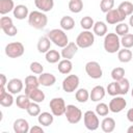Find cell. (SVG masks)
I'll use <instances>...</instances> for the list:
<instances>
[{
    "label": "cell",
    "mask_w": 133,
    "mask_h": 133,
    "mask_svg": "<svg viewBox=\"0 0 133 133\" xmlns=\"http://www.w3.org/2000/svg\"><path fill=\"white\" fill-rule=\"evenodd\" d=\"M28 23L35 29H44L48 23V18L43 11L33 10L28 16Z\"/></svg>",
    "instance_id": "cell-1"
},
{
    "label": "cell",
    "mask_w": 133,
    "mask_h": 133,
    "mask_svg": "<svg viewBox=\"0 0 133 133\" xmlns=\"http://www.w3.org/2000/svg\"><path fill=\"white\" fill-rule=\"evenodd\" d=\"M47 36L50 38V41L56 45L57 47L63 48L69 44V38L66 33L63 31V29H52L48 32Z\"/></svg>",
    "instance_id": "cell-2"
},
{
    "label": "cell",
    "mask_w": 133,
    "mask_h": 133,
    "mask_svg": "<svg viewBox=\"0 0 133 133\" xmlns=\"http://www.w3.org/2000/svg\"><path fill=\"white\" fill-rule=\"evenodd\" d=\"M121 47V39L116 33H107L104 38V49L108 53L118 52Z\"/></svg>",
    "instance_id": "cell-3"
},
{
    "label": "cell",
    "mask_w": 133,
    "mask_h": 133,
    "mask_svg": "<svg viewBox=\"0 0 133 133\" xmlns=\"http://www.w3.org/2000/svg\"><path fill=\"white\" fill-rule=\"evenodd\" d=\"M24 51H25L24 45L20 42L9 43L5 47V54L9 58H18L24 54Z\"/></svg>",
    "instance_id": "cell-4"
},
{
    "label": "cell",
    "mask_w": 133,
    "mask_h": 133,
    "mask_svg": "<svg viewBox=\"0 0 133 133\" xmlns=\"http://www.w3.org/2000/svg\"><path fill=\"white\" fill-rule=\"evenodd\" d=\"M94 42H95L94 33H91L89 30H84L79 33L75 43L77 44V46L79 48L85 49V48H89L90 46H92Z\"/></svg>",
    "instance_id": "cell-5"
},
{
    "label": "cell",
    "mask_w": 133,
    "mask_h": 133,
    "mask_svg": "<svg viewBox=\"0 0 133 133\" xmlns=\"http://www.w3.org/2000/svg\"><path fill=\"white\" fill-rule=\"evenodd\" d=\"M64 115L70 124H78L82 118V111L75 105H66Z\"/></svg>",
    "instance_id": "cell-6"
},
{
    "label": "cell",
    "mask_w": 133,
    "mask_h": 133,
    "mask_svg": "<svg viewBox=\"0 0 133 133\" xmlns=\"http://www.w3.org/2000/svg\"><path fill=\"white\" fill-rule=\"evenodd\" d=\"M83 121H84V126L87 130L89 131H96L99 126L100 122L98 118V114L91 110H87L84 115H83Z\"/></svg>",
    "instance_id": "cell-7"
},
{
    "label": "cell",
    "mask_w": 133,
    "mask_h": 133,
    "mask_svg": "<svg viewBox=\"0 0 133 133\" xmlns=\"http://www.w3.org/2000/svg\"><path fill=\"white\" fill-rule=\"evenodd\" d=\"M51 112L54 116H60L65 112V103L62 98H53L49 103Z\"/></svg>",
    "instance_id": "cell-8"
},
{
    "label": "cell",
    "mask_w": 133,
    "mask_h": 133,
    "mask_svg": "<svg viewBox=\"0 0 133 133\" xmlns=\"http://www.w3.org/2000/svg\"><path fill=\"white\" fill-rule=\"evenodd\" d=\"M85 72L92 79H100L103 75L102 68L97 61H88L85 64Z\"/></svg>",
    "instance_id": "cell-9"
},
{
    "label": "cell",
    "mask_w": 133,
    "mask_h": 133,
    "mask_svg": "<svg viewBox=\"0 0 133 133\" xmlns=\"http://www.w3.org/2000/svg\"><path fill=\"white\" fill-rule=\"evenodd\" d=\"M79 86V77L77 75H69L62 81V89L65 92H73Z\"/></svg>",
    "instance_id": "cell-10"
},
{
    "label": "cell",
    "mask_w": 133,
    "mask_h": 133,
    "mask_svg": "<svg viewBox=\"0 0 133 133\" xmlns=\"http://www.w3.org/2000/svg\"><path fill=\"white\" fill-rule=\"evenodd\" d=\"M109 110L113 113H118L121 111H123L126 106H127V102L126 100L123 98V97H118V96H115L113 97L110 102H109Z\"/></svg>",
    "instance_id": "cell-11"
},
{
    "label": "cell",
    "mask_w": 133,
    "mask_h": 133,
    "mask_svg": "<svg viewBox=\"0 0 133 133\" xmlns=\"http://www.w3.org/2000/svg\"><path fill=\"white\" fill-rule=\"evenodd\" d=\"M105 19H106V22L108 24L113 25V24H118V23L123 22L126 19V17H124L119 12V10L117 8H112L111 10H109L108 12H106Z\"/></svg>",
    "instance_id": "cell-12"
},
{
    "label": "cell",
    "mask_w": 133,
    "mask_h": 133,
    "mask_svg": "<svg viewBox=\"0 0 133 133\" xmlns=\"http://www.w3.org/2000/svg\"><path fill=\"white\" fill-rule=\"evenodd\" d=\"M78 46H77V44L76 43H69L65 47H63L62 48V50H61V57L62 58H64V59H72L73 57H74V55L77 53V51H78Z\"/></svg>",
    "instance_id": "cell-13"
},
{
    "label": "cell",
    "mask_w": 133,
    "mask_h": 133,
    "mask_svg": "<svg viewBox=\"0 0 133 133\" xmlns=\"http://www.w3.org/2000/svg\"><path fill=\"white\" fill-rule=\"evenodd\" d=\"M6 89H7V91H9L12 95L19 94L23 89V82H22V80L18 79V78L10 79L7 82V84H6Z\"/></svg>",
    "instance_id": "cell-14"
},
{
    "label": "cell",
    "mask_w": 133,
    "mask_h": 133,
    "mask_svg": "<svg viewBox=\"0 0 133 133\" xmlns=\"http://www.w3.org/2000/svg\"><path fill=\"white\" fill-rule=\"evenodd\" d=\"M15 133H28L30 128L29 124L25 118H17L12 125Z\"/></svg>",
    "instance_id": "cell-15"
},
{
    "label": "cell",
    "mask_w": 133,
    "mask_h": 133,
    "mask_svg": "<svg viewBox=\"0 0 133 133\" xmlns=\"http://www.w3.org/2000/svg\"><path fill=\"white\" fill-rule=\"evenodd\" d=\"M105 94H106L105 88L102 85H97L89 92V99L92 102H99L105 97Z\"/></svg>",
    "instance_id": "cell-16"
},
{
    "label": "cell",
    "mask_w": 133,
    "mask_h": 133,
    "mask_svg": "<svg viewBox=\"0 0 133 133\" xmlns=\"http://www.w3.org/2000/svg\"><path fill=\"white\" fill-rule=\"evenodd\" d=\"M38 85H41L38 82V78H36L34 75L27 76L25 78V94L28 95L31 90L37 88Z\"/></svg>",
    "instance_id": "cell-17"
},
{
    "label": "cell",
    "mask_w": 133,
    "mask_h": 133,
    "mask_svg": "<svg viewBox=\"0 0 133 133\" xmlns=\"http://www.w3.org/2000/svg\"><path fill=\"white\" fill-rule=\"evenodd\" d=\"M38 82L41 85L49 87L56 82V77L51 73H42L38 77Z\"/></svg>",
    "instance_id": "cell-18"
},
{
    "label": "cell",
    "mask_w": 133,
    "mask_h": 133,
    "mask_svg": "<svg viewBox=\"0 0 133 133\" xmlns=\"http://www.w3.org/2000/svg\"><path fill=\"white\" fill-rule=\"evenodd\" d=\"M12 12H14V17L18 20H24L25 18H28V16H29L28 7L26 5H23V4L17 5L14 8Z\"/></svg>",
    "instance_id": "cell-19"
},
{
    "label": "cell",
    "mask_w": 133,
    "mask_h": 133,
    "mask_svg": "<svg viewBox=\"0 0 133 133\" xmlns=\"http://www.w3.org/2000/svg\"><path fill=\"white\" fill-rule=\"evenodd\" d=\"M37 121H38V124L44 126V127H48L50 125H52L53 121H54V117H53V113H50V112H41L37 116Z\"/></svg>",
    "instance_id": "cell-20"
},
{
    "label": "cell",
    "mask_w": 133,
    "mask_h": 133,
    "mask_svg": "<svg viewBox=\"0 0 133 133\" xmlns=\"http://www.w3.org/2000/svg\"><path fill=\"white\" fill-rule=\"evenodd\" d=\"M34 4L41 11L47 12L53 8L54 1L53 0H34Z\"/></svg>",
    "instance_id": "cell-21"
},
{
    "label": "cell",
    "mask_w": 133,
    "mask_h": 133,
    "mask_svg": "<svg viewBox=\"0 0 133 133\" xmlns=\"http://www.w3.org/2000/svg\"><path fill=\"white\" fill-rule=\"evenodd\" d=\"M115 121L112 117H105L101 123V128L105 133H111L115 129Z\"/></svg>",
    "instance_id": "cell-22"
},
{
    "label": "cell",
    "mask_w": 133,
    "mask_h": 133,
    "mask_svg": "<svg viewBox=\"0 0 133 133\" xmlns=\"http://www.w3.org/2000/svg\"><path fill=\"white\" fill-rule=\"evenodd\" d=\"M51 41L48 36H42L37 42V50L39 53H47L50 50Z\"/></svg>",
    "instance_id": "cell-23"
},
{
    "label": "cell",
    "mask_w": 133,
    "mask_h": 133,
    "mask_svg": "<svg viewBox=\"0 0 133 133\" xmlns=\"http://www.w3.org/2000/svg\"><path fill=\"white\" fill-rule=\"evenodd\" d=\"M27 96L29 97V99H30L32 102H36V103H42V102H44V100H45V98H46L44 91L41 90L38 87L35 88V89H33V90H31Z\"/></svg>",
    "instance_id": "cell-24"
},
{
    "label": "cell",
    "mask_w": 133,
    "mask_h": 133,
    "mask_svg": "<svg viewBox=\"0 0 133 133\" xmlns=\"http://www.w3.org/2000/svg\"><path fill=\"white\" fill-rule=\"evenodd\" d=\"M117 9L124 17L127 18L128 16H131L133 14V3H131L130 1H124L118 5Z\"/></svg>",
    "instance_id": "cell-25"
},
{
    "label": "cell",
    "mask_w": 133,
    "mask_h": 133,
    "mask_svg": "<svg viewBox=\"0 0 133 133\" xmlns=\"http://www.w3.org/2000/svg\"><path fill=\"white\" fill-rule=\"evenodd\" d=\"M57 69H58V71H59L61 74L66 75V74L71 73V71H72V69H73V63H72L71 59H64V58H63L62 60H60V61L58 62Z\"/></svg>",
    "instance_id": "cell-26"
},
{
    "label": "cell",
    "mask_w": 133,
    "mask_h": 133,
    "mask_svg": "<svg viewBox=\"0 0 133 133\" xmlns=\"http://www.w3.org/2000/svg\"><path fill=\"white\" fill-rule=\"evenodd\" d=\"M15 3L12 0H0V14L1 15H6L14 10L15 8Z\"/></svg>",
    "instance_id": "cell-27"
},
{
    "label": "cell",
    "mask_w": 133,
    "mask_h": 133,
    "mask_svg": "<svg viewBox=\"0 0 133 133\" xmlns=\"http://www.w3.org/2000/svg\"><path fill=\"white\" fill-rule=\"evenodd\" d=\"M133 57V54L131 52V50L127 49V48H124L122 50H118L117 52V58L121 62H124V63H127L129 61H131Z\"/></svg>",
    "instance_id": "cell-28"
},
{
    "label": "cell",
    "mask_w": 133,
    "mask_h": 133,
    "mask_svg": "<svg viewBox=\"0 0 133 133\" xmlns=\"http://www.w3.org/2000/svg\"><path fill=\"white\" fill-rule=\"evenodd\" d=\"M92 29H94V33L98 36H104L107 33V25L102 21L96 22Z\"/></svg>",
    "instance_id": "cell-29"
},
{
    "label": "cell",
    "mask_w": 133,
    "mask_h": 133,
    "mask_svg": "<svg viewBox=\"0 0 133 133\" xmlns=\"http://www.w3.org/2000/svg\"><path fill=\"white\" fill-rule=\"evenodd\" d=\"M60 27L63 29V30H72L74 27H75V21L72 17L70 16H64L61 18L60 20Z\"/></svg>",
    "instance_id": "cell-30"
},
{
    "label": "cell",
    "mask_w": 133,
    "mask_h": 133,
    "mask_svg": "<svg viewBox=\"0 0 133 133\" xmlns=\"http://www.w3.org/2000/svg\"><path fill=\"white\" fill-rule=\"evenodd\" d=\"M31 100L29 99V97L25 94V95H19L18 97H17V99H16V104H17V106L19 107V108H21V109H27L28 108V106L30 105V102Z\"/></svg>",
    "instance_id": "cell-31"
},
{
    "label": "cell",
    "mask_w": 133,
    "mask_h": 133,
    "mask_svg": "<svg viewBox=\"0 0 133 133\" xmlns=\"http://www.w3.org/2000/svg\"><path fill=\"white\" fill-rule=\"evenodd\" d=\"M75 98L79 103H85L89 99V92L86 88H79L75 94Z\"/></svg>",
    "instance_id": "cell-32"
},
{
    "label": "cell",
    "mask_w": 133,
    "mask_h": 133,
    "mask_svg": "<svg viewBox=\"0 0 133 133\" xmlns=\"http://www.w3.org/2000/svg\"><path fill=\"white\" fill-rule=\"evenodd\" d=\"M60 56L61 54L58 53V51L56 50H49L46 53V60L49 63H56L60 60Z\"/></svg>",
    "instance_id": "cell-33"
},
{
    "label": "cell",
    "mask_w": 133,
    "mask_h": 133,
    "mask_svg": "<svg viewBox=\"0 0 133 133\" xmlns=\"http://www.w3.org/2000/svg\"><path fill=\"white\" fill-rule=\"evenodd\" d=\"M69 9L74 12L78 14L83 9V2L82 0H70L69 2Z\"/></svg>",
    "instance_id": "cell-34"
},
{
    "label": "cell",
    "mask_w": 133,
    "mask_h": 133,
    "mask_svg": "<svg viewBox=\"0 0 133 133\" xmlns=\"http://www.w3.org/2000/svg\"><path fill=\"white\" fill-rule=\"evenodd\" d=\"M106 91L108 92V95H110V96H112V97H115V96L121 95L118 82H117V81H113V82L109 83L108 86H107V88H106Z\"/></svg>",
    "instance_id": "cell-35"
},
{
    "label": "cell",
    "mask_w": 133,
    "mask_h": 133,
    "mask_svg": "<svg viewBox=\"0 0 133 133\" xmlns=\"http://www.w3.org/2000/svg\"><path fill=\"white\" fill-rule=\"evenodd\" d=\"M14 97H12V94H10L9 91L6 92L3 97L0 98V105L3 106V107H10L12 104H14Z\"/></svg>",
    "instance_id": "cell-36"
},
{
    "label": "cell",
    "mask_w": 133,
    "mask_h": 133,
    "mask_svg": "<svg viewBox=\"0 0 133 133\" xmlns=\"http://www.w3.org/2000/svg\"><path fill=\"white\" fill-rule=\"evenodd\" d=\"M80 25L84 30H89V29H91V27H94L95 22H94V19L91 17L85 16L80 20Z\"/></svg>",
    "instance_id": "cell-37"
},
{
    "label": "cell",
    "mask_w": 133,
    "mask_h": 133,
    "mask_svg": "<svg viewBox=\"0 0 133 133\" xmlns=\"http://www.w3.org/2000/svg\"><path fill=\"white\" fill-rule=\"evenodd\" d=\"M121 45L124 48H127V49L132 48L133 47V34L127 33V34L123 35L122 38H121Z\"/></svg>",
    "instance_id": "cell-38"
},
{
    "label": "cell",
    "mask_w": 133,
    "mask_h": 133,
    "mask_svg": "<svg viewBox=\"0 0 133 133\" xmlns=\"http://www.w3.org/2000/svg\"><path fill=\"white\" fill-rule=\"evenodd\" d=\"M26 110H27L28 114L31 116H38V114L41 113V107H39L38 103H36V102H31Z\"/></svg>",
    "instance_id": "cell-39"
},
{
    "label": "cell",
    "mask_w": 133,
    "mask_h": 133,
    "mask_svg": "<svg viewBox=\"0 0 133 133\" xmlns=\"http://www.w3.org/2000/svg\"><path fill=\"white\" fill-rule=\"evenodd\" d=\"M111 77L114 81H119L121 79H123L125 77V69H123L121 66L114 68L111 71Z\"/></svg>",
    "instance_id": "cell-40"
},
{
    "label": "cell",
    "mask_w": 133,
    "mask_h": 133,
    "mask_svg": "<svg viewBox=\"0 0 133 133\" xmlns=\"http://www.w3.org/2000/svg\"><path fill=\"white\" fill-rule=\"evenodd\" d=\"M109 111V106L105 103H99L96 106V113L100 116H106Z\"/></svg>",
    "instance_id": "cell-41"
},
{
    "label": "cell",
    "mask_w": 133,
    "mask_h": 133,
    "mask_svg": "<svg viewBox=\"0 0 133 133\" xmlns=\"http://www.w3.org/2000/svg\"><path fill=\"white\" fill-rule=\"evenodd\" d=\"M118 82V86H119V91H121V95L124 96V95H127V92L129 91V88H130V83H129V80L127 78H123L121 79Z\"/></svg>",
    "instance_id": "cell-42"
},
{
    "label": "cell",
    "mask_w": 133,
    "mask_h": 133,
    "mask_svg": "<svg viewBox=\"0 0 133 133\" xmlns=\"http://www.w3.org/2000/svg\"><path fill=\"white\" fill-rule=\"evenodd\" d=\"M114 6V0H101L100 3V8L103 12H108L109 10H111Z\"/></svg>",
    "instance_id": "cell-43"
},
{
    "label": "cell",
    "mask_w": 133,
    "mask_h": 133,
    "mask_svg": "<svg viewBox=\"0 0 133 133\" xmlns=\"http://www.w3.org/2000/svg\"><path fill=\"white\" fill-rule=\"evenodd\" d=\"M115 33H116L117 35H121V36H123V35L129 33V26H128L126 23H123V22L118 23V24L115 26Z\"/></svg>",
    "instance_id": "cell-44"
},
{
    "label": "cell",
    "mask_w": 133,
    "mask_h": 133,
    "mask_svg": "<svg viewBox=\"0 0 133 133\" xmlns=\"http://www.w3.org/2000/svg\"><path fill=\"white\" fill-rule=\"evenodd\" d=\"M30 71L33 74H38L41 75L44 72V66L42 65V63L37 62V61H33L30 63Z\"/></svg>",
    "instance_id": "cell-45"
},
{
    "label": "cell",
    "mask_w": 133,
    "mask_h": 133,
    "mask_svg": "<svg viewBox=\"0 0 133 133\" xmlns=\"http://www.w3.org/2000/svg\"><path fill=\"white\" fill-rule=\"evenodd\" d=\"M11 25H14L11 18H9V17H2L0 19V27H1L2 30L6 29L7 27H9Z\"/></svg>",
    "instance_id": "cell-46"
},
{
    "label": "cell",
    "mask_w": 133,
    "mask_h": 133,
    "mask_svg": "<svg viewBox=\"0 0 133 133\" xmlns=\"http://www.w3.org/2000/svg\"><path fill=\"white\" fill-rule=\"evenodd\" d=\"M3 31H4V33H5L6 35H8V36H15V35L18 33V29H17V27H16L15 25H11V26L7 27V28L4 29Z\"/></svg>",
    "instance_id": "cell-47"
},
{
    "label": "cell",
    "mask_w": 133,
    "mask_h": 133,
    "mask_svg": "<svg viewBox=\"0 0 133 133\" xmlns=\"http://www.w3.org/2000/svg\"><path fill=\"white\" fill-rule=\"evenodd\" d=\"M30 133H44V129L41 126H33L29 130Z\"/></svg>",
    "instance_id": "cell-48"
},
{
    "label": "cell",
    "mask_w": 133,
    "mask_h": 133,
    "mask_svg": "<svg viewBox=\"0 0 133 133\" xmlns=\"http://www.w3.org/2000/svg\"><path fill=\"white\" fill-rule=\"evenodd\" d=\"M127 118L130 123H133V108H131L127 111Z\"/></svg>",
    "instance_id": "cell-49"
},
{
    "label": "cell",
    "mask_w": 133,
    "mask_h": 133,
    "mask_svg": "<svg viewBox=\"0 0 133 133\" xmlns=\"http://www.w3.org/2000/svg\"><path fill=\"white\" fill-rule=\"evenodd\" d=\"M0 83H1V86H5L7 84V80H6V76L4 74H0Z\"/></svg>",
    "instance_id": "cell-50"
},
{
    "label": "cell",
    "mask_w": 133,
    "mask_h": 133,
    "mask_svg": "<svg viewBox=\"0 0 133 133\" xmlns=\"http://www.w3.org/2000/svg\"><path fill=\"white\" fill-rule=\"evenodd\" d=\"M6 92H7V91H6V89H5V86H1V88H0V98L3 97Z\"/></svg>",
    "instance_id": "cell-51"
},
{
    "label": "cell",
    "mask_w": 133,
    "mask_h": 133,
    "mask_svg": "<svg viewBox=\"0 0 133 133\" xmlns=\"http://www.w3.org/2000/svg\"><path fill=\"white\" fill-rule=\"evenodd\" d=\"M129 25L133 28V14L130 16V19H129Z\"/></svg>",
    "instance_id": "cell-52"
},
{
    "label": "cell",
    "mask_w": 133,
    "mask_h": 133,
    "mask_svg": "<svg viewBox=\"0 0 133 133\" xmlns=\"http://www.w3.org/2000/svg\"><path fill=\"white\" fill-rule=\"evenodd\" d=\"M127 133H133V125L130 126V127L127 129Z\"/></svg>",
    "instance_id": "cell-53"
},
{
    "label": "cell",
    "mask_w": 133,
    "mask_h": 133,
    "mask_svg": "<svg viewBox=\"0 0 133 133\" xmlns=\"http://www.w3.org/2000/svg\"><path fill=\"white\" fill-rule=\"evenodd\" d=\"M131 94H132V98H133V88H132V91H131Z\"/></svg>",
    "instance_id": "cell-54"
}]
</instances>
